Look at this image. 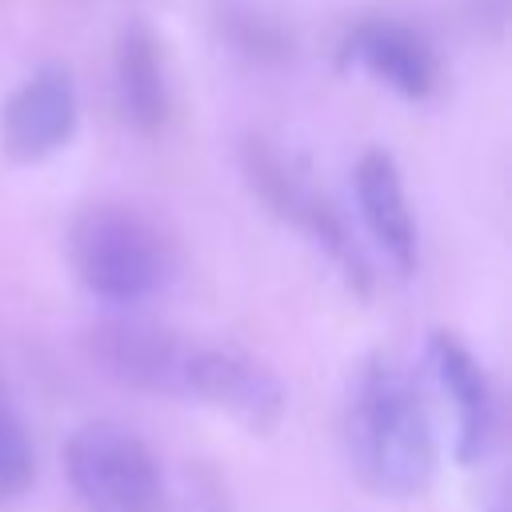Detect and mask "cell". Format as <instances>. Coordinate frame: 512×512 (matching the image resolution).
I'll return each mask as SVG.
<instances>
[{
    "instance_id": "6da1fadb",
    "label": "cell",
    "mask_w": 512,
    "mask_h": 512,
    "mask_svg": "<svg viewBox=\"0 0 512 512\" xmlns=\"http://www.w3.org/2000/svg\"><path fill=\"white\" fill-rule=\"evenodd\" d=\"M348 460L380 496H420L436 476V432L416 380L392 356L360 364L348 392Z\"/></svg>"
},
{
    "instance_id": "9c48e42d",
    "label": "cell",
    "mask_w": 512,
    "mask_h": 512,
    "mask_svg": "<svg viewBox=\"0 0 512 512\" xmlns=\"http://www.w3.org/2000/svg\"><path fill=\"white\" fill-rule=\"evenodd\" d=\"M428 364L440 384V392L456 408V460L476 464L488 456L496 440V396L480 368V360L468 352V344L452 332L428 336Z\"/></svg>"
},
{
    "instance_id": "8fae6325",
    "label": "cell",
    "mask_w": 512,
    "mask_h": 512,
    "mask_svg": "<svg viewBox=\"0 0 512 512\" xmlns=\"http://www.w3.org/2000/svg\"><path fill=\"white\" fill-rule=\"evenodd\" d=\"M112 72H116V104L124 124H132L140 136H156L168 124L172 100H168L160 40L144 20H128L116 32Z\"/></svg>"
},
{
    "instance_id": "4fadbf2b",
    "label": "cell",
    "mask_w": 512,
    "mask_h": 512,
    "mask_svg": "<svg viewBox=\"0 0 512 512\" xmlns=\"http://www.w3.org/2000/svg\"><path fill=\"white\" fill-rule=\"evenodd\" d=\"M224 36L236 44V52L252 56V60H284L288 56V32L252 8H228L224 16Z\"/></svg>"
},
{
    "instance_id": "3957f363",
    "label": "cell",
    "mask_w": 512,
    "mask_h": 512,
    "mask_svg": "<svg viewBox=\"0 0 512 512\" xmlns=\"http://www.w3.org/2000/svg\"><path fill=\"white\" fill-rule=\"evenodd\" d=\"M64 472L84 512H160L164 480L148 444L112 424H80L64 444Z\"/></svg>"
},
{
    "instance_id": "52a82bcc",
    "label": "cell",
    "mask_w": 512,
    "mask_h": 512,
    "mask_svg": "<svg viewBox=\"0 0 512 512\" xmlns=\"http://www.w3.org/2000/svg\"><path fill=\"white\" fill-rule=\"evenodd\" d=\"M76 132V84L68 68H36L0 108V148L16 164H40Z\"/></svg>"
},
{
    "instance_id": "7c38bea8",
    "label": "cell",
    "mask_w": 512,
    "mask_h": 512,
    "mask_svg": "<svg viewBox=\"0 0 512 512\" xmlns=\"http://www.w3.org/2000/svg\"><path fill=\"white\" fill-rule=\"evenodd\" d=\"M36 480V452L28 428L0 388V504L20 500Z\"/></svg>"
},
{
    "instance_id": "30bf717a",
    "label": "cell",
    "mask_w": 512,
    "mask_h": 512,
    "mask_svg": "<svg viewBox=\"0 0 512 512\" xmlns=\"http://www.w3.org/2000/svg\"><path fill=\"white\" fill-rule=\"evenodd\" d=\"M356 204L360 216L372 232V240L384 248V256L408 276L416 272L420 260V244H416V220L408 208V192H404V176L392 160V152L384 148H368L356 160Z\"/></svg>"
},
{
    "instance_id": "7a4b0ae2",
    "label": "cell",
    "mask_w": 512,
    "mask_h": 512,
    "mask_svg": "<svg viewBox=\"0 0 512 512\" xmlns=\"http://www.w3.org/2000/svg\"><path fill=\"white\" fill-rule=\"evenodd\" d=\"M68 260L76 280L108 304H140L172 276V244L132 204H84L68 224Z\"/></svg>"
},
{
    "instance_id": "8992f818",
    "label": "cell",
    "mask_w": 512,
    "mask_h": 512,
    "mask_svg": "<svg viewBox=\"0 0 512 512\" xmlns=\"http://www.w3.org/2000/svg\"><path fill=\"white\" fill-rule=\"evenodd\" d=\"M340 64L360 68L404 100H428L440 88V56L424 32L392 16H364L340 40Z\"/></svg>"
},
{
    "instance_id": "5b68a950",
    "label": "cell",
    "mask_w": 512,
    "mask_h": 512,
    "mask_svg": "<svg viewBox=\"0 0 512 512\" xmlns=\"http://www.w3.org/2000/svg\"><path fill=\"white\" fill-rule=\"evenodd\" d=\"M180 396H192L232 416L252 436L276 432L288 412V392L276 380V372L236 348H192Z\"/></svg>"
},
{
    "instance_id": "ba28073f",
    "label": "cell",
    "mask_w": 512,
    "mask_h": 512,
    "mask_svg": "<svg viewBox=\"0 0 512 512\" xmlns=\"http://www.w3.org/2000/svg\"><path fill=\"white\" fill-rule=\"evenodd\" d=\"M88 352L124 388L180 396L192 348L148 320H104L88 332Z\"/></svg>"
},
{
    "instance_id": "277c9868",
    "label": "cell",
    "mask_w": 512,
    "mask_h": 512,
    "mask_svg": "<svg viewBox=\"0 0 512 512\" xmlns=\"http://www.w3.org/2000/svg\"><path fill=\"white\" fill-rule=\"evenodd\" d=\"M240 168H244L248 188L260 196V204L272 216L300 228L316 248H324V256L340 268L348 288L368 292V264H364L360 248L352 244L344 216L332 208V200L308 180V172L292 156H284L280 148H272L260 136H248L240 144Z\"/></svg>"
}]
</instances>
